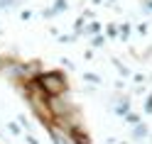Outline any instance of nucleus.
Masks as SVG:
<instances>
[{"instance_id":"1","label":"nucleus","mask_w":152,"mask_h":144,"mask_svg":"<svg viewBox=\"0 0 152 144\" xmlns=\"http://www.w3.org/2000/svg\"><path fill=\"white\" fill-rule=\"evenodd\" d=\"M39 85L47 90V93H52V95H59L64 93V78H61V73H44L39 76Z\"/></svg>"},{"instance_id":"2","label":"nucleus","mask_w":152,"mask_h":144,"mask_svg":"<svg viewBox=\"0 0 152 144\" xmlns=\"http://www.w3.org/2000/svg\"><path fill=\"white\" fill-rule=\"evenodd\" d=\"M49 132H52V139H54V144H74V142H71L69 137H66V134H64L61 130H56V127H52Z\"/></svg>"}]
</instances>
